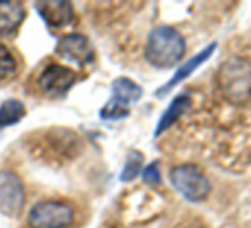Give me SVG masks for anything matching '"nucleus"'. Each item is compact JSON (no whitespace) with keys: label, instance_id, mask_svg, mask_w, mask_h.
Segmentation results:
<instances>
[{"label":"nucleus","instance_id":"obj_9","mask_svg":"<svg viewBox=\"0 0 251 228\" xmlns=\"http://www.w3.org/2000/svg\"><path fill=\"white\" fill-rule=\"evenodd\" d=\"M38 16L43 19L49 28L59 29L74 23V9L71 2L66 0H47V2H35Z\"/></svg>","mask_w":251,"mask_h":228},{"label":"nucleus","instance_id":"obj_11","mask_svg":"<svg viewBox=\"0 0 251 228\" xmlns=\"http://www.w3.org/2000/svg\"><path fill=\"white\" fill-rule=\"evenodd\" d=\"M26 19V7L18 0H0V38H11Z\"/></svg>","mask_w":251,"mask_h":228},{"label":"nucleus","instance_id":"obj_16","mask_svg":"<svg viewBox=\"0 0 251 228\" xmlns=\"http://www.w3.org/2000/svg\"><path fill=\"white\" fill-rule=\"evenodd\" d=\"M141 179L147 185L157 187L162 183V177H160V163L158 161H151L141 172Z\"/></svg>","mask_w":251,"mask_h":228},{"label":"nucleus","instance_id":"obj_10","mask_svg":"<svg viewBox=\"0 0 251 228\" xmlns=\"http://www.w3.org/2000/svg\"><path fill=\"white\" fill-rule=\"evenodd\" d=\"M217 48V42L210 43V45H206L203 50H200L196 55H193L189 60H186L184 64H182L181 67H179L177 70L174 72V76L171 77V79L167 81V83L164 84L162 88H158L157 91H155V98H164L165 94L169 93L171 90H174L177 84H181L182 81H186L189 76H191L193 72H195L196 69H198L200 66H203V64L206 62V60L210 59V57L213 55V52H215Z\"/></svg>","mask_w":251,"mask_h":228},{"label":"nucleus","instance_id":"obj_13","mask_svg":"<svg viewBox=\"0 0 251 228\" xmlns=\"http://www.w3.org/2000/svg\"><path fill=\"white\" fill-rule=\"evenodd\" d=\"M26 117V107L18 98H9L0 105V129L19 124Z\"/></svg>","mask_w":251,"mask_h":228},{"label":"nucleus","instance_id":"obj_4","mask_svg":"<svg viewBox=\"0 0 251 228\" xmlns=\"http://www.w3.org/2000/svg\"><path fill=\"white\" fill-rule=\"evenodd\" d=\"M112 98L100 110V118L103 120H121L131 114V105L140 101L143 96V88L129 77H117L110 84Z\"/></svg>","mask_w":251,"mask_h":228},{"label":"nucleus","instance_id":"obj_1","mask_svg":"<svg viewBox=\"0 0 251 228\" xmlns=\"http://www.w3.org/2000/svg\"><path fill=\"white\" fill-rule=\"evenodd\" d=\"M186 53V40L172 26H157L150 31L145 45V59L155 69L177 66Z\"/></svg>","mask_w":251,"mask_h":228},{"label":"nucleus","instance_id":"obj_8","mask_svg":"<svg viewBox=\"0 0 251 228\" xmlns=\"http://www.w3.org/2000/svg\"><path fill=\"white\" fill-rule=\"evenodd\" d=\"M55 53L57 57H60L66 62L77 64V66H88L95 59V50L91 46L90 40L81 33L64 35L57 42Z\"/></svg>","mask_w":251,"mask_h":228},{"label":"nucleus","instance_id":"obj_5","mask_svg":"<svg viewBox=\"0 0 251 228\" xmlns=\"http://www.w3.org/2000/svg\"><path fill=\"white\" fill-rule=\"evenodd\" d=\"M74 221V207L66 201H40L26 218L28 228H67Z\"/></svg>","mask_w":251,"mask_h":228},{"label":"nucleus","instance_id":"obj_3","mask_svg":"<svg viewBox=\"0 0 251 228\" xmlns=\"http://www.w3.org/2000/svg\"><path fill=\"white\" fill-rule=\"evenodd\" d=\"M174 190H177L189 203H201L212 192V183L208 177L201 172L198 165L193 163H181L176 165L169 173Z\"/></svg>","mask_w":251,"mask_h":228},{"label":"nucleus","instance_id":"obj_12","mask_svg":"<svg viewBox=\"0 0 251 228\" xmlns=\"http://www.w3.org/2000/svg\"><path fill=\"white\" fill-rule=\"evenodd\" d=\"M191 105H193L191 94H189V93L177 94V96L171 101V105L167 107V110L162 114L160 120H158L157 127H155V132H153L155 137H158V136L164 134L167 129H171L172 125H174L176 122H177L179 118H181L182 115H184L186 112L191 108Z\"/></svg>","mask_w":251,"mask_h":228},{"label":"nucleus","instance_id":"obj_14","mask_svg":"<svg viewBox=\"0 0 251 228\" xmlns=\"http://www.w3.org/2000/svg\"><path fill=\"white\" fill-rule=\"evenodd\" d=\"M143 153L138 149H131L127 158H126L124 168L121 173V182H133L141 172H143Z\"/></svg>","mask_w":251,"mask_h":228},{"label":"nucleus","instance_id":"obj_2","mask_svg":"<svg viewBox=\"0 0 251 228\" xmlns=\"http://www.w3.org/2000/svg\"><path fill=\"white\" fill-rule=\"evenodd\" d=\"M217 86L229 103L246 105L251 100V62L243 57L227 59L217 74Z\"/></svg>","mask_w":251,"mask_h":228},{"label":"nucleus","instance_id":"obj_15","mask_svg":"<svg viewBox=\"0 0 251 228\" xmlns=\"http://www.w3.org/2000/svg\"><path fill=\"white\" fill-rule=\"evenodd\" d=\"M16 72H18V60L4 43H0V81L11 79Z\"/></svg>","mask_w":251,"mask_h":228},{"label":"nucleus","instance_id":"obj_7","mask_svg":"<svg viewBox=\"0 0 251 228\" xmlns=\"http://www.w3.org/2000/svg\"><path fill=\"white\" fill-rule=\"evenodd\" d=\"M77 74L74 69L62 64H49L40 72L36 84L43 94L50 98H64L71 88L76 84Z\"/></svg>","mask_w":251,"mask_h":228},{"label":"nucleus","instance_id":"obj_6","mask_svg":"<svg viewBox=\"0 0 251 228\" xmlns=\"http://www.w3.org/2000/svg\"><path fill=\"white\" fill-rule=\"evenodd\" d=\"M26 204V189L21 177L12 170L0 172V213L5 218H18Z\"/></svg>","mask_w":251,"mask_h":228}]
</instances>
